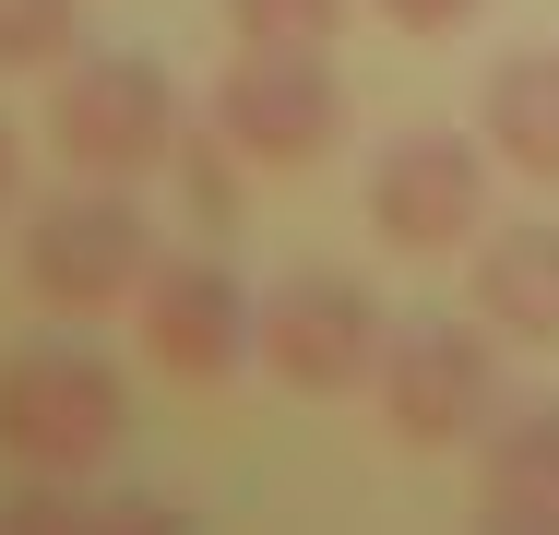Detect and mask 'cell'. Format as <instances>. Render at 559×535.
<instances>
[{
	"label": "cell",
	"instance_id": "2",
	"mask_svg": "<svg viewBox=\"0 0 559 535\" xmlns=\"http://www.w3.org/2000/svg\"><path fill=\"white\" fill-rule=\"evenodd\" d=\"M48 155L72 179H155L179 155V72L143 60V48L60 60V84H48Z\"/></svg>",
	"mask_w": 559,
	"mask_h": 535
},
{
	"label": "cell",
	"instance_id": "10",
	"mask_svg": "<svg viewBox=\"0 0 559 535\" xmlns=\"http://www.w3.org/2000/svg\"><path fill=\"white\" fill-rule=\"evenodd\" d=\"M476 143H488L512 179H548L559 191V48H500V60H488Z\"/></svg>",
	"mask_w": 559,
	"mask_h": 535
},
{
	"label": "cell",
	"instance_id": "8",
	"mask_svg": "<svg viewBox=\"0 0 559 535\" xmlns=\"http://www.w3.org/2000/svg\"><path fill=\"white\" fill-rule=\"evenodd\" d=\"M131 333H143V357L167 369V381H238L250 357H262V298L226 274V262H155L143 274V298H131Z\"/></svg>",
	"mask_w": 559,
	"mask_h": 535
},
{
	"label": "cell",
	"instance_id": "15",
	"mask_svg": "<svg viewBox=\"0 0 559 535\" xmlns=\"http://www.w3.org/2000/svg\"><path fill=\"white\" fill-rule=\"evenodd\" d=\"M369 12H381L393 36H464V24L488 12V0H369Z\"/></svg>",
	"mask_w": 559,
	"mask_h": 535
},
{
	"label": "cell",
	"instance_id": "4",
	"mask_svg": "<svg viewBox=\"0 0 559 535\" xmlns=\"http://www.w3.org/2000/svg\"><path fill=\"white\" fill-rule=\"evenodd\" d=\"M369 393H381V428L405 452H452V440H476L500 417V345L476 321H393Z\"/></svg>",
	"mask_w": 559,
	"mask_h": 535
},
{
	"label": "cell",
	"instance_id": "13",
	"mask_svg": "<svg viewBox=\"0 0 559 535\" xmlns=\"http://www.w3.org/2000/svg\"><path fill=\"white\" fill-rule=\"evenodd\" d=\"M357 0H226V36H262V48H334Z\"/></svg>",
	"mask_w": 559,
	"mask_h": 535
},
{
	"label": "cell",
	"instance_id": "7",
	"mask_svg": "<svg viewBox=\"0 0 559 535\" xmlns=\"http://www.w3.org/2000/svg\"><path fill=\"white\" fill-rule=\"evenodd\" d=\"M369 238L417 250V262L488 238V143H464V131H393L381 167H369Z\"/></svg>",
	"mask_w": 559,
	"mask_h": 535
},
{
	"label": "cell",
	"instance_id": "16",
	"mask_svg": "<svg viewBox=\"0 0 559 535\" xmlns=\"http://www.w3.org/2000/svg\"><path fill=\"white\" fill-rule=\"evenodd\" d=\"M24 203V131H12V119H0V214Z\"/></svg>",
	"mask_w": 559,
	"mask_h": 535
},
{
	"label": "cell",
	"instance_id": "11",
	"mask_svg": "<svg viewBox=\"0 0 559 535\" xmlns=\"http://www.w3.org/2000/svg\"><path fill=\"white\" fill-rule=\"evenodd\" d=\"M476 512L488 524H524V535H559V405H512L476 452Z\"/></svg>",
	"mask_w": 559,
	"mask_h": 535
},
{
	"label": "cell",
	"instance_id": "12",
	"mask_svg": "<svg viewBox=\"0 0 559 535\" xmlns=\"http://www.w3.org/2000/svg\"><path fill=\"white\" fill-rule=\"evenodd\" d=\"M84 48V0H0V72H60Z\"/></svg>",
	"mask_w": 559,
	"mask_h": 535
},
{
	"label": "cell",
	"instance_id": "9",
	"mask_svg": "<svg viewBox=\"0 0 559 535\" xmlns=\"http://www.w3.org/2000/svg\"><path fill=\"white\" fill-rule=\"evenodd\" d=\"M476 321L500 345H559V214L476 238Z\"/></svg>",
	"mask_w": 559,
	"mask_h": 535
},
{
	"label": "cell",
	"instance_id": "6",
	"mask_svg": "<svg viewBox=\"0 0 559 535\" xmlns=\"http://www.w3.org/2000/svg\"><path fill=\"white\" fill-rule=\"evenodd\" d=\"M381 298L357 286V274H286L274 298H262V369L286 381V393H310V405H334V393H369L381 381Z\"/></svg>",
	"mask_w": 559,
	"mask_h": 535
},
{
	"label": "cell",
	"instance_id": "1",
	"mask_svg": "<svg viewBox=\"0 0 559 535\" xmlns=\"http://www.w3.org/2000/svg\"><path fill=\"white\" fill-rule=\"evenodd\" d=\"M119 440H131V393L96 345L48 333V345H12L0 357V452L12 476H96Z\"/></svg>",
	"mask_w": 559,
	"mask_h": 535
},
{
	"label": "cell",
	"instance_id": "3",
	"mask_svg": "<svg viewBox=\"0 0 559 535\" xmlns=\"http://www.w3.org/2000/svg\"><path fill=\"white\" fill-rule=\"evenodd\" d=\"M155 274V226L131 203V179H72L24 214V298L60 321H96L119 298H143Z\"/></svg>",
	"mask_w": 559,
	"mask_h": 535
},
{
	"label": "cell",
	"instance_id": "14",
	"mask_svg": "<svg viewBox=\"0 0 559 535\" xmlns=\"http://www.w3.org/2000/svg\"><path fill=\"white\" fill-rule=\"evenodd\" d=\"M238 167H250L238 143H191V131H179V179H191V214H203V226L238 214Z\"/></svg>",
	"mask_w": 559,
	"mask_h": 535
},
{
	"label": "cell",
	"instance_id": "5",
	"mask_svg": "<svg viewBox=\"0 0 559 535\" xmlns=\"http://www.w3.org/2000/svg\"><path fill=\"white\" fill-rule=\"evenodd\" d=\"M215 131L250 167H322L345 143V84L322 48H262L238 36V60L215 72Z\"/></svg>",
	"mask_w": 559,
	"mask_h": 535
}]
</instances>
